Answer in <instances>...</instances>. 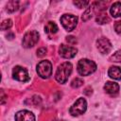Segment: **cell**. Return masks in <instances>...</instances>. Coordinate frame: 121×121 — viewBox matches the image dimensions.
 Instances as JSON below:
<instances>
[{
  "mask_svg": "<svg viewBox=\"0 0 121 121\" xmlns=\"http://www.w3.org/2000/svg\"><path fill=\"white\" fill-rule=\"evenodd\" d=\"M19 8V2L18 1H9L7 4V11L8 12H14Z\"/></svg>",
  "mask_w": 121,
  "mask_h": 121,
  "instance_id": "9a60e30c",
  "label": "cell"
},
{
  "mask_svg": "<svg viewBox=\"0 0 121 121\" xmlns=\"http://www.w3.org/2000/svg\"><path fill=\"white\" fill-rule=\"evenodd\" d=\"M15 121H35V116L31 112L23 110L15 113Z\"/></svg>",
  "mask_w": 121,
  "mask_h": 121,
  "instance_id": "30bf717a",
  "label": "cell"
},
{
  "mask_svg": "<svg viewBox=\"0 0 121 121\" xmlns=\"http://www.w3.org/2000/svg\"><path fill=\"white\" fill-rule=\"evenodd\" d=\"M60 23L67 31H72L77 26L78 17L72 14H63L60 17Z\"/></svg>",
  "mask_w": 121,
  "mask_h": 121,
  "instance_id": "8992f818",
  "label": "cell"
},
{
  "mask_svg": "<svg viewBox=\"0 0 121 121\" xmlns=\"http://www.w3.org/2000/svg\"><path fill=\"white\" fill-rule=\"evenodd\" d=\"M39 41V33L36 30H29L27 31L23 38V46L26 48H30L34 46Z\"/></svg>",
  "mask_w": 121,
  "mask_h": 121,
  "instance_id": "5b68a950",
  "label": "cell"
},
{
  "mask_svg": "<svg viewBox=\"0 0 121 121\" xmlns=\"http://www.w3.org/2000/svg\"><path fill=\"white\" fill-rule=\"evenodd\" d=\"M12 26V21L10 19H6L1 23V29L2 30H7Z\"/></svg>",
  "mask_w": 121,
  "mask_h": 121,
  "instance_id": "e0dca14e",
  "label": "cell"
},
{
  "mask_svg": "<svg viewBox=\"0 0 121 121\" xmlns=\"http://www.w3.org/2000/svg\"><path fill=\"white\" fill-rule=\"evenodd\" d=\"M66 41L68 43H73V44L77 43V39L74 36H68V37H66Z\"/></svg>",
  "mask_w": 121,
  "mask_h": 121,
  "instance_id": "cb8c5ba5",
  "label": "cell"
},
{
  "mask_svg": "<svg viewBox=\"0 0 121 121\" xmlns=\"http://www.w3.org/2000/svg\"><path fill=\"white\" fill-rule=\"evenodd\" d=\"M104 90L110 95L114 96L119 92V85L116 82H113V81H107L104 85Z\"/></svg>",
  "mask_w": 121,
  "mask_h": 121,
  "instance_id": "8fae6325",
  "label": "cell"
},
{
  "mask_svg": "<svg viewBox=\"0 0 121 121\" xmlns=\"http://www.w3.org/2000/svg\"><path fill=\"white\" fill-rule=\"evenodd\" d=\"M44 31L48 34H53L58 31V26L54 22H48L44 26Z\"/></svg>",
  "mask_w": 121,
  "mask_h": 121,
  "instance_id": "5bb4252c",
  "label": "cell"
},
{
  "mask_svg": "<svg viewBox=\"0 0 121 121\" xmlns=\"http://www.w3.org/2000/svg\"><path fill=\"white\" fill-rule=\"evenodd\" d=\"M108 75L110 76V78L113 79L120 80L121 79V68L118 66H112L110 67L108 71Z\"/></svg>",
  "mask_w": 121,
  "mask_h": 121,
  "instance_id": "7c38bea8",
  "label": "cell"
},
{
  "mask_svg": "<svg viewBox=\"0 0 121 121\" xmlns=\"http://www.w3.org/2000/svg\"><path fill=\"white\" fill-rule=\"evenodd\" d=\"M110 60H111V61H117V62L121 61V49L118 50V51H116V52L110 58Z\"/></svg>",
  "mask_w": 121,
  "mask_h": 121,
  "instance_id": "ffe728a7",
  "label": "cell"
},
{
  "mask_svg": "<svg viewBox=\"0 0 121 121\" xmlns=\"http://www.w3.org/2000/svg\"><path fill=\"white\" fill-rule=\"evenodd\" d=\"M72 64L68 61L61 63L60 65H59V67L57 68L56 74H55V78L56 80L61 84L65 83L68 80L69 76L72 73Z\"/></svg>",
  "mask_w": 121,
  "mask_h": 121,
  "instance_id": "6da1fadb",
  "label": "cell"
},
{
  "mask_svg": "<svg viewBox=\"0 0 121 121\" xmlns=\"http://www.w3.org/2000/svg\"><path fill=\"white\" fill-rule=\"evenodd\" d=\"M96 22L100 25H103V24H107L110 22V18L108 17L107 13H101L99 14L97 17H96Z\"/></svg>",
  "mask_w": 121,
  "mask_h": 121,
  "instance_id": "2e32d148",
  "label": "cell"
},
{
  "mask_svg": "<svg viewBox=\"0 0 121 121\" xmlns=\"http://www.w3.org/2000/svg\"><path fill=\"white\" fill-rule=\"evenodd\" d=\"M96 70V64L88 59H82L78 63V72L81 76H89Z\"/></svg>",
  "mask_w": 121,
  "mask_h": 121,
  "instance_id": "7a4b0ae2",
  "label": "cell"
},
{
  "mask_svg": "<svg viewBox=\"0 0 121 121\" xmlns=\"http://www.w3.org/2000/svg\"><path fill=\"white\" fill-rule=\"evenodd\" d=\"M83 84V80L79 78H76L71 81V86L73 88H78Z\"/></svg>",
  "mask_w": 121,
  "mask_h": 121,
  "instance_id": "d6986e66",
  "label": "cell"
},
{
  "mask_svg": "<svg viewBox=\"0 0 121 121\" xmlns=\"http://www.w3.org/2000/svg\"><path fill=\"white\" fill-rule=\"evenodd\" d=\"M86 109H87V102H86L85 98L79 97L71 106L69 112H70L71 115H73V116H78V115L84 113L86 112Z\"/></svg>",
  "mask_w": 121,
  "mask_h": 121,
  "instance_id": "3957f363",
  "label": "cell"
},
{
  "mask_svg": "<svg viewBox=\"0 0 121 121\" xmlns=\"http://www.w3.org/2000/svg\"><path fill=\"white\" fill-rule=\"evenodd\" d=\"M37 73L43 78H48L52 74V64L49 60H44L38 63Z\"/></svg>",
  "mask_w": 121,
  "mask_h": 121,
  "instance_id": "277c9868",
  "label": "cell"
},
{
  "mask_svg": "<svg viewBox=\"0 0 121 121\" xmlns=\"http://www.w3.org/2000/svg\"><path fill=\"white\" fill-rule=\"evenodd\" d=\"M45 54H46V49H45L44 47H42V48L38 49V51H37V55H38L39 57H43V56H44Z\"/></svg>",
  "mask_w": 121,
  "mask_h": 121,
  "instance_id": "603a6c76",
  "label": "cell"
},
{
  "mask_svg": "<svg viewBox=\"0 0 121 121\" xmlns=\"http://www.w3.org/2000/svg\"><path fill=\"white\" fill-rule=\"evenodd\" d=\"M59 52H60V57H62L64 59H72L77 55L78 50L73 46L66 45V44H61L60 46Z\"/></svg>",
  "mask_w": 121,
  "mask_h": 121,
  "instance_id": "9c48e42d",
  "label": "cell"
},
{
  "mask_svg": "<svg viewBox=\"0 0 121 121\" xmlns=\"http://www.w3.org/2000/svg\"><path fill=\"white\" fill-rule=\"evenodd\" d=\"M93 6H91L90 8H88L86 9V11L84 12V14L82 15V20L83 21H87L88 19H90L92 17V12H93Z\"/></svg>",
  "mask_w": 121,
  "mask_h": 121,
  "instance_id": "ac0fdd59",
  "label": "cell"
},
{
  "mask_svg": "<svg viewBox=\"0 0 121 121\" xmlns=\"http://www.w3.org/2000/svg\"><path fill=\"white\" fill-rule=\"evenodd\" d=\"M73 3H74L75 6H77L78 8H80V9L81 8H84L85 6H87L89 4L88 1H74Z\"/></svg>",
  "mask_w": 121,
  "mask_h": 121,
  "instance_id": "44dd1931",
  "label": "cell"
},
{
  "mask_svg": "<svg viewBox=\"0 0 121 121\" xmlns=\"http://www.w3.org/2000/svg\"><path fill=\"white\" fill-rule=\"evenodd\" d=\"M110 12L112 17L117 18L121 16V2H114L111 8H110Z\"/></svg>",
  "mask_w": 121,
  "mask_h": 121,
  "instance_id": "4fadbf2b",
  "label": "cell"
},
{
  "mask_svg": "<svg viewBox=\"0 0 121 121\" xmlns=\"http://www.w3.org/2000/svg\"><path fill=\"white\" fill-rule=\"evenodd\" d=\"M12 77L14 79L21 81V82H26L29 80V75L27 73V70L22 66H15L12 70Z\"/></svg>",
  "mask_w": 121,
  "mask_h": 121,
  "instance_id": "52a82bcc",
  "label": "cell"
},
{
  "mask_svg": "<svg viewBox=\"0 0 121 121\" xmlns=\"http://www.w3.org/2000/svg\"><path fill=\"white\" fill-rule=\"evenodd\" d=\"M1 95H2V98H1V103L2 104H4L5 103V95H4V92H3V90H1Z\"/></svg>",
  "mask_w": 121,
  "mask_h": 121,
  "instance_id": "d4e9b609",
  "label": "cell"
},
{
  "mask_svg": "<svg viewBox=\"0 0 121 121\" xmlns=\"http://www.w3.org/2000/svg\"><path fill=\"white\" fill-rule=\"evenodd\" d=\"M96 47L101 54H108L112 50V43L107 38L100 37L96 40Z\"/></svg>",
  "mask_w": 121,
  "mask_h": 121,
  "instance_id": "ba28073f",
  "label": "cell"
},
{
  "mask_svg": "<svg viewBox=\"0 0 121 121\" xmlns=\"http://www.w3.org/2000/svg\"><path fill=\"white\" fill-rule=\"evenodd\" d=\"M114 30L115 32L121 36V20L120 21H117L115 24H114Z\"/></svg>",
  "mask_w": 121,
  "mask_h": 121,
  "instance_id": "7402d4cb",
  "label": "cell"
}]
</instances>
